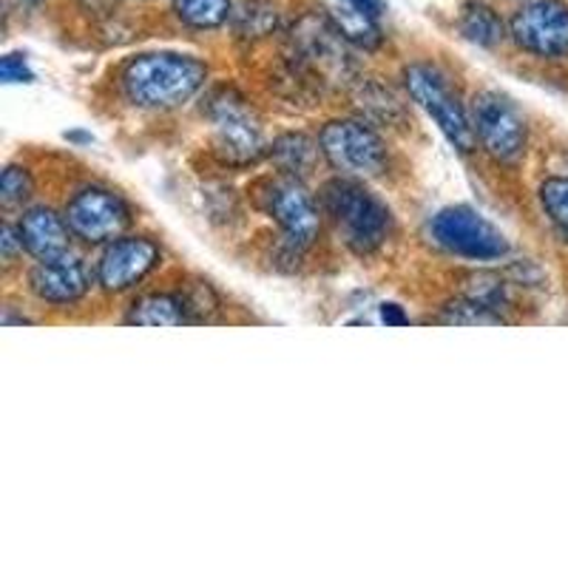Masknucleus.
Segmentation results:
<instances>
[{"mask_svg": "<svg viewBox=\"0 0 568 568\" xmlns=\"http://www.w3.org/2000/svg\"><path fill=\"white\" fill-rule=\"evenodd\" d=\"M207 65L191 54H140L123 69V89L140 109H176L205 85Z\"/></svg>", "mask_w": 568, "mask_h": 568, "instance_id": "1", "label": "nucleus"}, {"mask_svg": "<svg viewBox=\"0 0 568 568\" xmlns=\"http://www.w3.org/2000/svg\"><path fill=\"white\" fill-rule=\"evenodd\" d=\"M322 200L353 253L369 256L387 242L389 231H393V213L378 196L369 194L362 182L349 180V176L327 182Z\"/></svg>", "mask_w": 568, "mask_h": 568, "instance_id": "2", "label": "nucleus"}, {"mask_svg": "<svg viewBox=\"0 0 568 568\" xmlns=\"http://www.w3.org/2000/svg\"><path fill=\"white\" fill-rule=\"evenodd\" d=\"M324 160L342 176L369 180L387 171V149L382 136L358 120H333L318 134Z\"/></svg>", "mask_w": 568, "mask_h": 568, "instance_id": "3", "label": "nucleus"}, {"mask_svg": "<svg viewBox=\"0 0 568 568\" xmlns=\"http://www.w3.org/2000/svg\"><path fill=\"white\" fill-rule=\"evenodd\" d=\"M404 80H407V89L415 103L433 116L438 129L446 134V140L453 142L458 151L469 154L475 149L478 136H475V129H471L469 114L460 105L458 94L449 89L444 74L438 69H433V65L418 63L404 71Z\"/></svg>", "mask_w": 568, "mask_h": 568, "instance_id": "4", "label": "nucleus"}, {"mask_svg": "<svg viewBox=\"0 0 568 568\" xmlns=\"http://www.w3.org/2000/svg\"><path fill=\"white\" fill-rule=\"evenodd\" d=\"M216 154L231 165H253L265 154V136L253 109L236 91H220L207 105Z\"/></svg>", "mask_w": 568, "mask_h": 568, "instance_id": "5", "label": "nucleus"}, {"mask_svg": "<svg viewBox=\"0 0 568 568\" xmlns=\"http://www.w3.org/2000/svg\"><path fill=\"white\" fill-rule=\"evenodd\" d=\"M262 207L282 227V242L291 253H304L318 233V211L302 180L293 174H278L262 182Z\"/></svg>", "mask_w": 568, "mask_h": 568, "instance_id": "6", "label": "nucleus"}, {"mask_svg": "<svg viewBox=\"0 0 568 568\" xmlns=\"http://www.w3.org/2000/svg\"><path fill=\"white\" fill-rule=\"evenodd\" d=\"M433 240L449 253H458L466 258H478V262H491L509 253V242L489 220H484L478 211L466 205L444 207L435 213L429 222Z\"/></svg>", "mask_w": 568, "mask_h": 568, "instance_id": "7", "label": "nucleus"}, {"mask_svg": "<svg viewBox=\"0 0 568 568\" xmlns=\"http://www.w3.org/2000/svg\"><path fill=\"white\" fill-rule=\"evenodd\" d=\"M471 129L497 162H515L526 151V120L506 98L484 91L471 105Z\"/></svg>", "mask_w": 568, "mask_h": 568, "instance_id": "8", "label": "nucleus"}, {"mask_svg": "<svg viewBox=\"0 0 568 568\" xmlns=\"http://www.w3.org/2000/svg\"><path fill=\"white\" fill-rule=\"evenodd\" d=\"M63 216L71 227V236L85 245H103V242L116 240L131 222V211L123 196L105 187H83L80 194L71 196Z\"/></svg>", "mask_w": 568, "mask_h": 568, "instance_id": "9", "label": "nucleus"}, {"mask_svg": "<svg viewBox=\"0 0 568 568\" xmlns=\"http://www.w3.org/2000/svg\"><path fill=\"white\" fill-rule=\"evenodd\" d=\"M511 38L537 58L568 54V7L560 0H535L511 18Z\"/></svg>", "mask_w": 568, "mask_h": 568, "instance_id": "10", "label": "nucleus"}, {"mask_svg": "<svg viewBox=\"0 0 568 568\" xmlns=\"http://www.w3.org/2000/svg\"><path fill=\"white\" fill-rule=\"evenodd\" d=\"M162 262L160 247L145 236H116L98 262V282L109 293H125L154 273Z\"/></svg>", "mask_w": 568, "mask_h": 568, "instance_id": "11", "label": "nucleus"}, {"mask_svg": "<svg viewBox=\"0 0 568 568\" xmlns=\"http://www.w3.org/2000/svg\"><path fill=\"white\" fill-rule=\"evenodd\" d=\"M344 34L338 32L329 14H304L293 29V45H296L298 60L311 65L318 74L327 78H344L349 71V58L344 52Z\"/></svg>", "mask_w": 568, "mask_h": 568, "instance_id": "12", "label": "nucleus"}, {"mask_svg": "<svg viewBox=\"0 0 568 568\" xmlns=\"http://www.w3.org/2000/svg\"><path fill=\"white\" fill-rule=\"evenodd\" d=\"M29 284L40 302L74 304L89 293L91 278L80 258L63 253L54 258H40L29 273Z\"/></svg>", "mask_w": 568, "mask_h": 568, "instance_id": "13", "label": "nucleus"}, {"mask_svg": "<svg viewBox=\"0 0 568 568\" xmlns=\"http://www.w3.org/2000/svg\"><path fill=\"white\" fill-rule=\"evenodd\" d=\"M20 242L34 258H54L69 251L71 227L65 216H58L49 207H32L23 213L18 225Z\"/></svg>", "mask_w": 568, "mask_h": 568, "instance_id": "14", "label": "nucleus"}, {"mask_svg": "<svg viewBox=\"0 0 568 568\" xmlns=\"http://www.w3.org/2000/svg\"><path fill=\"white\" fill-rule=\"evenodd\" d=\"M329 20L336 23L338 32L344 34L347 43H355L358 49H378L382 45V29H378V18L369 14L367 9L355 7L349 0H338L336 7L327 9Z\"/></svg>", "mask_w": 568, "mask_h": 568, "instance_id": "15", "label": "nucleus"}, {"mask_svg": "<svg viewBox=\"0 0 568 568\" xmlns=\"http://www.w3.org/2000/svg\"><path fill=\"white\" fill-rule=\"evenodd\" d=\"M129 324H140V327H180V324H191L185 304L180 296H169V293H151L131 304Z\"/></svg>", "mask_w": 568, "mask_h": 568, "instance_id": "16", "label": "nucleus"}, {"mask_svg": "<svg viewBox=\"0 0 568 568\" xmlns=\"http://www.w3.org/2000/svg\"><path fill=\"white\" fill-rule=\"evenodd\" d=\"M318 145L304 134H284L282 140H276L271 156L276 160V165L282 169V174L304 176L313 169V162L318 156Z\"/></svg>", "mask_w": 568, "mask_h": 568, "instance_id": "17", "label": "nucleus"}, {"mask_svg": "<svg viewBox=\"0 0 568 568\" xmlns=\"http://www.w3.org/2000/svg\"><path fill=\"white\" fill-rule=\"evenodd\" d=\"M460 32L471 43L491 49L504 40V20L497 18L495 9L484 7V3H469L460 14Z\"/></svg>", "mask_w": 568, "mask_h": 568, "instance_id": "18", "label": "nucleus"}, {"mask_svg": "<svg viewBox=\"0 0 568 568\" xmlns=\"http://www.w3.org/2000/svg\"><path fill=\"white\" fill-rule=\"evenodd\" d=\"M276 7L271 0H242V7L231 14L233 29L240 38H267L276 29Z\"/></svg>", "mask_w": 568, "mask_h": 568, "instance_id": "19", "label": "nucleus"}, {"mask_svg": "<svg viewBox=\"0 0 568 568\" xmlns=\"http://www.w3.org/2000/svg\"><path fill=\"white\" fill-rule=\"evenodd\" d=\"M180 20L194 29H216L231 18V0H174Z\"/></svg>", "mask_w": 568, "mask_h": 568, "instance_id": "20", "label": "nucleus"}, {"mask_svg": "<svg viewBox=\"0 0 568 568\" xmlns=\"http://www.w3.org/2000/svg\"><path fill=\"white\" fill-rule=\"evenodd\" d=\"M440 322H446V324H504V316L495 311H489L486 304L464 296V298H458V302L446 304L444 318H440Z\"/></svg>", "mask_w": 568, "mask_h": 568, "instance_id": "21", "label": "nucleus"}, {"mask_svg": "<svg viewBox=\"0 0 568 568\" xmlns=\"http://www.w3.org/2000/svg\"><path fill=\"white\" fill-rule=\"evenodd\" d=\"M540 202L549 213V220L568 236V180L555 176V180L542 182Z\"/></svg>", "mask_w": 568, "mask_h": 568, "instance_id": "22", "label": "nucleus"}, {"mask_svg": "<svg viewBox=\"0 0 568 568\" xmlns=\"http://www.w3.org/2000/svg\"><path fill=\"white\" fill-rule=\"evenodd\" d=\"M466 296L475 298V302H480V304H486L489 311L500 313V307L506 304V282L497 276V273H478V276L469 278Z\"/></svg>", "mask_w": 568, "mask_h": 568, "instance_id": "23", "label": "nucleus"}, {"mask_svg": "<svg viewBox=\"0 0 568 568\" xmlns=\"http://www.w3.org/2000/svg\"><path fill=\"white\" fill-rule=\"evenodd\" d=\"M32 176H29L27 169L9 165V169L3 171V180H0V200H3L7 207L23 205V202L32 196Z\"/></svg>", "mask_w": 568, "mask_h": 568, "instance_id": "24", "label": "nucleus"}, {"mask_svg": "<svg viewBox=\"0 0 568 568\" xmlns=\"http://www.w3.org/2000/svg\"><path fill=\"white\" fill-rule=\"evenodd\" d=\"M180 298L182 304H185L187 316H191V324L207 322V316H211V313L216 311V304H220L211 287L202 282H196L194 287H187V293H180Z\"/></svg>", "mask_w": 568, "mask_h": 568, "instance_id": "25", "label": "nucleus"}, {"mask_svg": "<svg viewBox=\"0 0 568 568\" xmlns=\"http://www.w3.org/2000/svg\"><path fill=\"white\" fill-rule=\"evenodd\" d=\"M0 74H3L7 83H32L34 80L32 69H29L23 54H7V58H3V65H0Z\"/></svg>", "mask_w": 568, "mask_h": 568, "instance_id": "26", "label": "nucleus"}, {"mask_svg": "<svg viewBox=\"0 0 568 568\" xmlns=\"http://www.w3.org/2000/svg\"><path fill=\"white\" fill-rule=\"evenodd\" d=\"M382 322L384 324H393V327H400V324H407L409 318H407V313L400 311L398 304H382Z\"/></svg>", "mask_w": 568, "mask_h": 568, "instance_id": "27", "label": "nucleus"}, {"mask_svg": "<svg viewBox=\"0 0 568 568\" xmlns=\"http://www.w3.org/2000/svg\"><path fill=\"white\" fill-rule=\"evenodd\" d=\"M18 245L23 247V242H20V233L18 236H14V231L12 227H3V256H7V262H12V256H14V251H18Z\"/></svg>", "mask_w": 568, "mask_h": 568, "instance_id": "28", "label": "nucleus"}, {"mask_svg": "<svg viewBox=\"0 0 568 568\" xmlns=\"http://www.w3.org/2000/svg\"><path fill=\"white\" fill-rule=\"evenodd\" d=\"M349 3H355V7H362V9H367L369 14H375V18H378V14H382V0H349Z\"/></svg>", "mask_w": 568, "mask_h": 568, "instance_id": "29", "label": "nucleus"}, {"mask_svg": "<svg viewBox=\"0 0 568 568\" xmlns=\"http://www.w3.org/2000/svg\"><path fill=\"white\" fill-rule=\"evenodd\" d=\"M32 3H34V0H32Z\"/></svg>", "mask_w": 568, "mask_h": 568, "instance_id": "30", "label": "nucleus"}]
</instances>
